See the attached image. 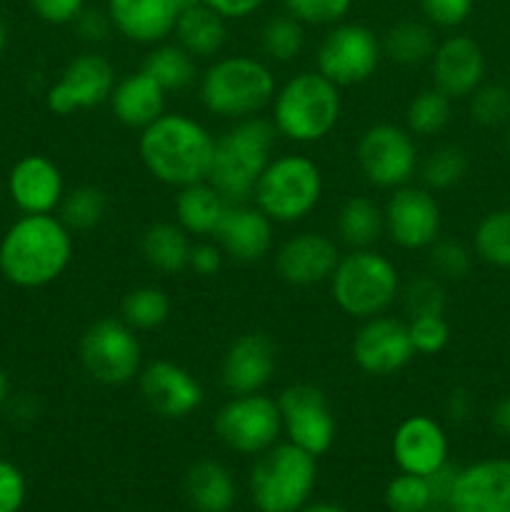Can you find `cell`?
Instances as JSON below:
<instances>
[{
	"label": "cell",
	"mask_w": 510,
	"mask_h": 512,
	"mask_svg": "<svg viewBox=\"0 0 510 512\" xmlns=\"http://www.w3.org/2000/svg\"><path fill=\"white\" fill-rule=\"evenodd\" d=\"M143 70L165 90V93H180L188 90L198 75V60L178 43H158L153 45L143 60Z\"/></svg>",
	"instance_id": "d6a6232c"
},
{
	"label": "cell",
	"mask_w": 510,
	"mask_h": 512,
	"mask_svg": "<svg viewBox=\"0 0 510 512\" xmlns=\"http://www.w3.org/2000/svg\"><path fill=\"white\" fill-rule=\"evenodd\" d=\"M78 360L95 383L108 388L133 383L143 368L138 330L130 328L123 318L93 320L80 335Z\"/></svg>",
	"instance_id": "9c48e42d"
},
{
	"label": "cell",
	"mask_w": 510,
	"mask_h": 512,
	"mask_svg": "<svg viewBox=\"0 0 510 512\" xmlns=\"http://www.w3.org/2000/svg\"><path fill=\"white\" fill-rule=\"evenodd\" d=\"M28 5L43 23L73 25V20L83 13L85 0H28Z\"/></svg>",
	"instance_id": "681fc988"
},
{
	"label": "cell",
	"mask_w": 510,
	"mask_h": 512,
	"mask_svg": "<svg viewBox=\"0 0 510 512\" xmlns=\"http://www.w3.org/2000/svg\"><path fill=\"white\" fill-rule=\"evenodd\" d=\"M173 35L175 43L183 45L195 60H210L223 53L228 43V20L200 3L178 15Z\"/></svg>",
	"instance_id": "f1b7e54d"
},
{
	"label": "cell",
	"mask_w": 510,
	"mask_h": 512,
	"mask_svg": "<svg viewBox=\"0 0 510 512\" xmlns=\"http://www.w3.org/2000/svg\"><path fill=\"white\" fill-rule=\"evenodd\" d=\"M0 275H3V255H0Z\"/></svg>",
	"instance_id": "be15d7a7"
},
{
	"label": "cell",
	"mask_w": 510,
	"mask_h": 512,
	"mask_svg": "<svg viewBox=\"0 0 510 512\" xmlns=\"http://www.w3.org/2000/svg\"><path fill=\"white\" fill-rule=\"evenodd\" d=\"M473 395L465 388H455L453 393L445 400V415H448L453 423H465V420L473 415Z\"/></svg>",
	"instance_id": "db71d44e"
},
{
	"label": "cell",
	"mask_w": 510,
	"mask_h": 512,
	"mask_svg": "<svg viewBox=\"0 0 510 512\" xmlns=\"http://www.w3.org/2000/svg\"><path fill=\"white\" fill-rule=\"evenodd\" d=\"M318 483V458L293 443H275L258 455L248 478L258 512H298Z\"/></svg>",
	"instance_id": "52a82bcc"
},
{
	"label": "cell",
	"mask_w": 510,
	"mask_h": 512,
	"mask_svg": "<svg viewBox=\"0 0 510 512\" xmlns=\"http://www.w3.org/2000/svg\"><path fill=\"white\" fill-rule=\"evenodd\" d=\"M425 512H448L445 508H428Z\"/></svg>",
	"instance_id": "6125c7cd"
},
{
	"label": "cell",
	"mask_w": 510,
	"mask_h": 512,
	"mask_svg": "<svg viewBox=\"0 0 510 512\" xmlns=\"http://www.w3.org/2000/svg\"><path fill=\"white\" fill-rule=\"evenodd\" d=\"M468 168V153L460 145L443 143L420 160L418 173L425 188L433 190V193H440V190H450L463 183L465 175H468Z\"/></svg>",
	"instance_id": "d590c367"
},
{
	"label": "cell",
	"mask_w": 510,
	"mask_h": 512,
	"mask_svg": "<svg viewBox=\"0 0 510 512\" xmlns=\"http://www.w3.org/2000/svg\"><path fill=\"white\" fill-rule=\"evenodd\" d=\"M448 512H510V458H485L458 470Z\"/></svg>",
	"instance_id": "44dd1931"
},
{
	"label": "cell",
	"mask_w": 510,
	"mask_h": 512,
	"mask_svg": "<svg viewBox=\"0 0 510 512\" xmlns=\"http://www.w3.org/2000/svg\"><path fill=\"white\" fill-rule=\"evenodd\" d=\"M385 235L403 250H428L440 238L443 213L433 190L425 185H400L383 205Z\"/></svg>",
	"instance_id": "5bb4252c"
},
{
	"label": "cell",
	"mask_w": 510,
	"mask_h": 512,
	"mask_svg": "<svg viewBox=\"0 0 510 512\" xmlns=\"http://www.w3.org/2000/svg\"><path fill=\"white\" fill-rule=\"evenodd\" d=\"M115 68L105 55L80 53L63 68L60 78L45 93L48 110L55 115H73L78 110H90L95 105L108 103L113 93Z\"/></svg>",
	"instance_id": "2e32d148"
},
{
	"label": "cell",
	"mask_w": 510,
	"mask_h": 512,
	"mask_svg": "<svg viewBox=\"0 0 510 512\" xmlns=\"http://www.w3.org/2000/svg\"><path fill=\"white\" fill-rule=\"evenodd\" d=\"M335 230L350 250L373 248L385 235L383 205L368 195H353L340 205Z\"/></svg>",
	"instance_id": "4dcf8cb0"
},
{
	"label": "cell",
	"mask_w": 510,
	"mask_h": 512,
	"mask_svg": "<svg viewBox=\"0 0 510 512\" xmlns=\"http://www.w3.org/2000/svg\"><path fill=\"white\" fill-rule=\"evenodd\" d=\"M5 48H8V25L0 18V55H3Z\"/></svg>",
	"instance_id": "680465c9"
},
{
	"label": "cell",
	"mask_w": 510,
	"mask_h": 512,
	"mask_svg": "<svg viewBox=\"0 0 510 512\" xmlns=\"http://www.w3.org/2000/svg\"><path fill=\"white\" fill-rule=\"evenodd\" d=\"M203 3L218 15H223L225 20H243L258 13L265 0H203Z\"/></svg>",
	"instance_id": "f5cc1de1"
},
{
	"label": "cell",
	"mask_w": 510,
	"mask_h": 512,
	"mask_svg": "<svg viewBox=\"0 0 510 512\" xmlns=\"http://www.w3.org/2000/svg\"><path fill=\"white\" fill-rule=\"evenodd\" d=\"M168 93L143 68L115 83L108 105L115 120L130 130H143L165 113Z\"/></svg>",
	"instance_id": "484cf974"
},
{
	"label": "cell",
	"mask_w": 510,
	"mask_h": 512,
	"mask_svg": "<svg viewBox=\"0 0 510 512\" xmlns=\"http://www.w3.org/2000/svg\"><path fill=\"white\" fill-rule=\"evenodd\" d=\"M225 258L235 263H260L275 243V223L253 203H230L213 235Z\"/></svg>",
	"instance_id": "ffe728a7"
},
{
	"label": "cell",
	"mask_w": 510,
	"mask_h": 512,
	"mask_svg": "<svg viewBox=\"0 0 510 512\" xmlns=\"http://www.w3.org/2000/svg\"><path fill=\"white\" fill-rule=\"evenodd\" d=\"M73 28L75 33L80 35V40L90 45H100L110 38L113 33V23H110V15L108 10H100V8H88L85 5L83 13L73 20Z\"/></svg>",
	"instance_id": "c3c4849f"
},
{
	"label": "cell",
	"mask_w": 510,
	"mask_h": 512,
	"mask_svg": "<svg viewBox=\"0 0 510 512\" xmlns=\"http://www.w3.org/2000/svg\"><path fill=\"white\" fill-rule=\"evenodd\" d=\"M10 200L23 215L55 213L65 195L63 170L48 155H23L8 173Z\"/></svg>",
	"instance_id": "603a6c76"
},
{
	"label": "cell",
	"mask_w": 510,
	"mask_h": 512,
	"mask_svg": "<svg viewBox=\"0 0 510 512\" xmlns=\"http://www.w3.org/2000/svg\"><path fill=\"white\" fill-rule=\"evenodd\" d=\"M328 283L335 305L355 320L388 313L403 288L393 260L375 248H358L340 255Z\"/></svg>",
	"instance_id": "8992f818"
},
{
	"label": "cell",
	"mask_w": 510,
	"mask_h": 512,
	"mask_svg": "<svg viewBox=\"0 0 510 512\" xmlns=\"http://www.w3.org/2000/svg\"><path fill=\"white\" fill-rule=\"evenodd\" d=\"M223 250L218 243H210V240H195L193 248H190L188 258V270H193L200 278H210V275L218 273L223 268Z\"/></svg>",
	"instance_id": "f907efd6"
},
{
	"label": "cell",
	"mask_w": 510,
	"mask_h": 512,
	"mask_svg": "<svg viewBox=\"0 0 510 512\" xmlns=\"http://www.w3.org/2000/svg\"><path fill=\"white\" fill-rule=\"evenodd\" d=\"M458 470L460 468L450 465V460H448L443 468H438L435 473L428 475V485H430V493H433L435 508H448V500H450V493H453Z\"/></svg>",
	"instance_id": "816d5d0a"
},
{
	"label": "cell",
	"mask_w": 510,
	"mask_h": 512,
	"mask_svg": "<svg viewBox=\"0 0 510 512\" xmlns=\"http://www.w3.org/2000/svg\"><path fill=\"white\" fill-rule=\"evenodd\" d=\"M185 500L195 512H230L238 500V483L220 460H195L183 480Z\"/></svg>",
	"instance_id": "4316f807"
},
{
	"label": "cell",
	"mask_w": 510,
	"mask_h": 512,
	"mask_svg": "<svg viewBox=\"0 0 510 512\" xmlns=\"http://www.w3.org/2000/svg\"><path fill=\"white\" fill-rule=\"evenodd\" d=\"M3 278L35 290L55 283L73 260V230L55 213L20 215L0 238Z\"/></svg>",
	"instance_id": "7a4b0ae2"
},
{
	"label": "cell",
	"mask_w": 510,
	"mask_h": 512,
	"mask_svg": "<svg viewBox=\"0 0 510 512\" xmlns=\"http://www.w3.org/2000/svg\"><path fill=\"white\" fill-rule=\"evenodd\" d=\"M505 148H508L510 153V123H508V133H505Z\"/></svg>",
	"instance_id": "94428289"
},
{
	"label": "cell",
	"mask_w": 510,
	"mask_h": 512,
	"mask_svg": "<svg viewBox=\"0 0 510 512\" xmlns=\"http://www.w3.org/2000/svg\"><path fill=\"white\" fill-rule=\"evenodd\" d=\"M323 170L303 153L273 155L253 190V203L275 225H293L308 218L323 200Z\"/></svg>",
	"instance_id": "ba28073f"
},
{
	"label": "cell",
	"mask_w": 510,
	"mask_h": 512,
	"mask_svg": "<svg viewBox=\"0 0 510 512\" xmlns=\"http://www.w3.org/2000/svg\"><path fill=\"white\" fill-rule=\"evenodd\" d=\"M213 430L228 450L258 458L283 435L278 400L265 393L230 395L215 413Z\"/></svg>",
	"instance_id": "30bf717a"
},
{
	"label": "cell",
	"mask_w": 510,
	"mask_h": 512,
	"mask_svg": "<svg viewBox=\"0 0 510 512\" xmlns=\"http://www.w3.org/2000/svg\"><path fill=\"white\" fill-rule=\"evenodd\" d=\"M470 118L483 128H500L510 123V88L500 83H483L468 98Z\"/></svg>",
	"instance_id": "7bdbcfd3"
},
{
	"label": "cell",
	"mask_w": 510,
	"mask_h": 512,
	"mask_svg": "<svg viewBox=\"0 0 510 512\" xmlns=\"http://www.w3.org/2000/svg\"><path fill=\"white\" fill-rule=\"evenodd\" d=\"M298 512H350V510H345L343 505H335V503H308Z\"/></svg>",
	"instance_id": "9f6ffc18"
},
{
	"label": "cell",
	"mask_w": 510,
	"mask_h": 512,
	"mask_svg": "<svg viewBox=\"0 0 510 512\" xmlns=\"http://www.w3.org/2000/svg\"><path fill=\"white\" fill-rule=\"evenodd\" d=\"M8 400H10V380H8V373L0 368V410L8 405Z\"/></svg>",
	"instance_id": "6f0895ef"
},
{
	"label": "cell",
	"mask_w": 510,
	"mask_h": 512,
	"mask_svg": "<svg viewBox=\"0 0 510 512\" xmlns=\"http://www.w3.org/2000/svg\"><path fill=\"white\" fill-rule=\"evenodd\" d=\"M305 45V25L293 15H270L260 28V50L270 63H293Z\"/></svg>",
	"instance_id": "f35d334b"
},
{
	"label": "cell",
	"mask_w": 510,
	"mask_h": 512,
	"mask_svg": "<svg viewBox=\"0 0 510 512\" xmlns=\"http://www.w3.org/2000/svg\"><path fill=\"white\" fill-rule=\"evenodd\" d=\"M278 90L273 68L253 55H223L198 78L200 103L215 118H255L270 108Z\"/></svg>",
	"instance_id": "5b68a950"
},
{
	"label": "cell",
	"mask_w": 510,
	"mask_h": 512,
	"mask_svg": "<svg viewBox=\"0 0 510 512\" xmlns=\"http://www.w3.org/2000/svg\"><path fill=\"white\" fill-rule=\"evenodd\" d=\"M410 343L415 355H438L450 343V325L445 315H418L408 318Z\"/></svg>",
	"instance_id": "f6af8a7d"
},
{
	"label": "cell",
	"mask_w": 510,
	"mask_h": 512,
	"mask_svg": "<svg viewBox=\"0 0 510 512\" xmlns=\"http://www.w3.org/2000/svg\"><path fill=\"white\" fill-rule=\"evenodd\" d=\"M383 60V43L363 23L330 25L315 53V70L335 83L350 88L370 80Z\"/></svg>",
	"instance_id": "7c38bea8"
},
{
	"label": "cell",
	"mask_w": 510,
	"mask_h": 512,
	"mask_svg": "<svg viewBox=\"0 0 510 512\" xmlns=\"http://www.w3.org/2000/svg\"><path fill=\"white\" fill-rule=\"evenodd\" d=\"M28 498V483L23 470L0 458V512H20Z\"/></svg>",
	"instance_id": "7dc6e473"
},
{
	"label": "cell",
	"mask_w": 510,
	"mask_h": 512,
	"mask_svg": "<svg viewBox=\"0 0 510 512\" xmlns=\"http://www.w3.org/2000/svg\"><path fill=\"white\" fill-rule=\"evenodd\" d=\"M138 390L150 413L163 420H185L203 408L200 380L173 360H153L140 368Z\"/></svg>",
	"instance_id": "e0dca14e"
},
{
	"label": "cell",
	"mask_w": 510,
	"mask_h": 512,
	"mask_svg": "<svg viewBox=\"0 0 510 512\" xmlns=\"http://www.w3.org/2000/svg\"><path fill=\"white\" fill-rule=\"evenodd\" d=\"M385 505L390 512H425L428 508H435L428 478L398 473L385 485Z\"/></svg>",
	"instance_id": "60d3db41"
},
{
	"label": "cell",
	"mask_w": 510,
	"mask_h": 512,
	"mask_svg": "<svg viewBox=\"0 0 510 512\" xmlns=\"http://www.w3.org/2000/svg\"><path fill=\"white\" fill-rule=\"evenodd\" d=\"M473 250L453 238H438L428 248V270L438 280H463L473 268Z\"/></svg>",
	"instance_id": "b9f144b4"
},
{
	"label": "cell",
	"mask_w": 510,
	"mask_h": 512,
	"mask_svg": "<svg viewBox=\"0 0 510 512\" xmlns=\"http://www.w3.org/2000/svg\"><path fill=\"white\" fill-rule=\"evenodd\" d=\"M400 298H403V308L408 313V318H418V315H445V308H448L445 283L435 278L433 273L410 278L400 288Z\"/></svg>",
	"instance_id": "ab89813d"
},
{
	"label": "cell",
	"mask_w": 510,
	"mask_h": 512,
	"mask_svg": "<svg viewBox=\"0 0 510 512\" xmlns=\"http://www.w3.org/2000/svg\"><path fill=\"white\" fill-rule=\"evenodd\" d=\"M108 215V193L98 185H78L65 190L58 205V218L68 225L73 233H88L95 230Z\"/></svg>",
	"instance_id": "e575fe53"
},
{
	"label": "cell",
	"mask_w": 510,
	"mask_h": 512,
	"mask_svg": "<svg viewBox=\"0 0 510 512\" xmlns=\"http://www.w3.org/2000/svg\"><path fill=\"white\" fill-rule=\"evenodd\" d=\"M453 120V100L433 88H423L405 108V128L415 135V138H433L440 135Z\"/></svg>",
	"instance_id": "836d02e7"
},
{
	"label": "cell",
	"mask_w": 510,
	"mask_h": 512,
	"mask_svg": "<svg viewBox=\"0 0 510 512\" xmlns=\"http://www.w3.org/2000/svg\"><path fill=\"white\" fill-rule=\"evenodd\" d=\"M228 205V200H225L223 195H220V190L215 188V185H210L208 180L185 185V188H178V195H175V223H178L190 238H213L220 220H223L225 210H228Z\"/></svg>",
	"instance_id": "83f0119b"
},
{
	"label": "cell",
	"mask_w": 510,
	"mask_h": 512,
	"mask_svg": "<svg viewBox=\"0 0 510 512\" xmlns=\"http://www.w3.org/2000/svg\"><path fill=\"white\" fill-rule=\"evenodd\" d=\"M173 3H175V8H178V13H183V10L200 5V3H203V0H173Z\"/></svg>",
	"instance_id": "91938a15"
},
{
	"label": "cell",
	"mask_w": 510,
	"mask_h": 512,
	"mask_svg": "<svg viewBox=\"0 0 510 512\" xmlns=\"http://www.w3.org/2000/svg\"><path fill=\"white\" fill-rule=\"evenodd\" d=\"M475 0H420V13L433 28H458L470 18Z\"/></svg>",
	"instance_id": "bcb514c9"
},
{
	"label": "cell",
	"mask_w": 510,
	"mask_h": 512,
	"mask_svg": "<svg viewBox=\"0 0 510 512\" xmlns=\"http://www.w3.org/2000/svg\"><path fill=\"white\" fill-rule=\"evenodd\" d=\"M215 135L200 120L165 110L155 123L140 130L138 153L145 170L170 188L203 183L213 165Z\"/></svg>",
	"instance_id": "6da1fadb"
},
{
	"label": "cell",
	"mask_w": 510,
	"mask_h": 512,
	"mask_svg": "<svg viewBox=\"0 0 510 512\" xmlns=\"http://www.w3.org/2000/svg\"><path fill=\"white\" fill-rule=\"evenodd\" d=\"M275 140H278V130L270 120L260 115L235 120L228 130L215 138L208 183L215 185L228 203L250 200L260 175L273 160Z\"/></svg>",
	"instance_id": "277c9868"
},
{
	"label": "cell",
	"mask_w": 510,
	"mask_h": 512,
	"mask_svg": "<svg viewBox=\"0 0 510 512\" xmlns=\"http://www.w3.org/2000/svg\"><path fill=\"white\" fill-rule=\"evenodd\" d=\"M473 253L493 268L510 270V208L490 210L473 230Z\"/></svg>",
	"instance_id": "8d00e7d4"
},
{
	"label": "cell",
	"mask_w": 510,
	"mask_h": 512,
	"mask_svg": "<svg viewBox=\"0 0 510 512\" xmlns=\"http://www.w3.org/2000/svg\"><path fill=\"white\" fill-rule=\"evenodd\" d=\"M120 318L133 330H158L170 318V298L163 288L140 285L128 290L120 300Z\"/></svg>",
	"instance_id": "74e56055"
},
{
	"label": "cell",
	"mask_w": 510,
	"mask_h": 512,
	"mask_svg": "<svg viewBox=\"0 0 510 512\" xmlns=\"http://www.w3.org/2000/svg\"><path fill=\"white\" fill-rule=\"evenodd\" d=\"M380 43H383V58H388L395 65H403V68H415V65L430 63L435 48H438L433 25L423 23V20H403V23H395L380 38Z\"/></svg>",
	"instance_id": "1f68e13d"
},
{
	"label": "cell",
	"mask_w": 510,
	"mask_h": 512,
	"mask_svg": "<svg viewBox=\"0 0 510 512\" xmlns=\"http://www.w3.org/2000/svg\"><path fill=\"white\" fill-rule=\"evenodd\" d=\"M485 70L488 63L483 48L470 35H450L438 40V48L430 58L433 85L450 100L470 98L485 83Z\"/></svg>",
	"instance_id": "7402d4cb"
},
{
	"label": "cell",
	"mask_w": 510,
	"mask_h": 512,
	"mask_svg": "<svg viewBox=\"0 0 510 512\" xmlns=\"http://www.w3.org/2000/svg\"><path fill=\"white\" fill-rule=\"evenodd\" d=\"M350 358L355 368L370 378H388L400 373L415 358L408 320L393 318L388 313L360 320V328L355 330L350 343Z\"/></svg>",
	"instance_id": "9a60e30c"
},
{
	"label": "cell",
	"mask_w": 510,
	"mask_h": 512,
	"mask_svg": "<svg viewBox=\"0 0 510 512\" xmlns=\"http://www.w3.org/2000/svg\"><path fill=\"white\" fill-rule=\"evenodd\" d=\"M275 400H278L283 433L288 443L298 445L315 458L333 448L335 438H338V420H335L333 408H330L328 398L318 385H288Z\"/></svg>",
	"instance_id": "4fadbf2b"
},
{
	"label": "cell",
	"mask_w": 510,
	"mask_h": 512,
	"mask_svg": "<svg viewBox=\"0 0 510 512\" xmlns=\"http://www.w3.org/2000/svg\"><path fill=\"white\" fill-rule=\"evenodd\" d=\"M338 260L340 250L330 235L303 230L290 235L275 250V273L293 288H310L328 283Z\"/></svg>",
	"instance_id": "d6986e66"
},
{
	"label": "cell",
	"mask_w": 510,
	"mask_h": 512,
	"mask_svg": "<svg viewBox=\"0 0 510 512\" xmlns=\"http://www.w3.org/2000/svg\"><path fill=\"white\" fill-rule=\"evenodd\" d=\"M283 8L298 23L330 28L348 18L353 0H283Z\"/></svg>",
	"instance_id": "ee69618b"
},
{
	"label": "cell",
	"mask_w": 510,
	"mask_h": 512,
	"mask_svg": "<svg viewBox=\"0 0 510 512\" xmlns=\"http://www.w3.org/2000/svg\"><path fill=\"white\" fill-rule=\"evenodd\" d=\"M448 450L445 428L425 413L405 418L393 433V460L400 473L428 478L448 463Z\"/></svg>",
	"instance_id": "cb8c5ba5"
},
{
	"label": "cell",
	"mask_w": 510,
	"mask_h": 512,
	"mask_svg": "<svg viewBox=\"0 0 510 512\" xmlns=\"http://www.w3.org/2000/svg\"><path fill=\"white\" fill-rule=\"evenodd\" d=\"M355 163L373 188L395 190L408 185L420 165L415 135L395 123L370 125L355 145Z\"/></svg>",
	"instance_id": "8fae6325"
},
{
	"label": "cell",
	"mask_w": 510,
	"mask_h": 512,
	"mask_svg": "<svg viewBox=\"0 0 510 512\" xmlns=\"http://www.w3.org/2000/svg\"><path fill=\"white\" fill-rule=\"evenodd\" d=\"M105 10L115 33L138 45L165 43L180 15L173 0H108Z\"/></svg>",
	"instance_id": "d4e9b609"
},
{
	"label": "cell",
	"mask_w": 510,
	"mask_h": 512,
	"mask_svg": "<svg viewBox=\"0 0 510 512\" xmlns=\"http://www.w3.org/2000/svg\"><path fill=\"white\" fill-rule=\"evenodd\" d=\"M190 248H193V240L178 223H153L145 228L140 238V253L145 263L165 275L188 270Z\"/></svg>",
	"instance_id": "f546056e"
},
{
	"label": "cell",
	"mask_w": 510,
	"mask_h": 512,
	"mask_svg": "<svg viewBox=\"0 0 510 512\" xmlns=\"http://www.w3.org/2000/svg\"><path fill=\"white\" fill-rule=\"evenodd\" d=\"M0 200H3V183H0Z\"/></svg>",
	"instance_id": "e7e4bbea"
},
{
	"label": "cell",
	"mask_w": 510,
	"mask_h": 512,
	"mask_svg": "<svg viewBox=\"0 0 510 512\" xmlns=\"http://www.w3.org/2000/svg\"><path fill=\"white\" fill-rule=\"evenodd\" d=\"M278 370V343L265 330H248L230 340L220 360V385L230 395L263 393Z\"/></svg>",
	"instance_id": "ac0fdd59"
},
{
	"label": "cell",
	"mask_w": 510,
	"mask_h": 512,
	"mask_svg": "<svg viewBox=\"0 0 510 512\" xmlns=\"http://www.w3.org/2000/svg\"><path fill=\"white\" fill-rule=\"evenodd\" d=\"M343 113L340 88L318 70H303L285 80L270 103V123L290 143L313 145L338 128Z\"/></svg>",
	"instance_id": "3957f363"
},
{
	"label": "cell",
	"mask_w": 510,
	"mask_h": 512,
	"mask_svg": "<svg viewBox=\"0 0 510 512\" xmlns=\"http://www.w3.org/2000/svg\"><path fill=\"white\" fill-rule=\"evenodd\" d=\"M490 425H493L495 433H500L503 438H510V395H503L493 405V410H490Z\"/></svg>",
	"instance_id": "11a10c76"
}]
</instances>
